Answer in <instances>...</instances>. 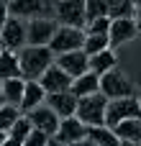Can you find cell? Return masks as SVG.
<instances>
[{"label": "cell", "instance_id": "1", "mask_svg": "<svg viewBox=\"0 0 141 146\" xmlns=\"http://www.w3.org/2000/svg\"><path fill=\"white\" fill-rule=\"evenodd\" d=\"M18 59H21V74L26 82H39L49 67H54L57 56L49 46H23L18 51Z\"/></svg>", "mask_w": 141, "mask_h": 146}, {"label": "cell", "instance_id": "2", "mask_svg": "<svg viewBox=\"0 0 141 146\" xmlns=\"http://www.w3.org/2000/svg\"><path fill=\"white\" fill-rule=\"evenodd\" d=\"M105 115H108V98L105 95H90V98H80L77 100V118L87 126V128H98L105 126Z\"/></svg>", "mask_w": 141, "mask_h": 146}, {"label": "cell", "instance_id": "3", "mask_svg": "<svg viewBox=\"0 0 141 146\" xmlns=\"http://www.w3.org/2000/svg\"><path fill=\"white\" fill-rule=\"evenodd\" d=\"M10 15L21 21H36V18H54L57 13V0H13L8 5Z\"/></svg>", "mask_w": 141, "mask_h": 146}, {"label": "cell", "instance_id": "4", "mask_svg": "<svg viewBox=\"0 0 141 146\" xmlns=\"http://www.w3.org/2000/svg\"><path fill=\"white\" fill-rule=\"evenodd\" d=\"M54 21H57L59 26H69V28H80V31H85V26H87L85 0H57Z\"/></svg>", "mask_w": 141, "mask_h": 146}, {"label": "cell", "instance_id": "5", "mask_svg": "<svg viewBox=\"0 0 141 146\" xmlns=\"http://www.w3.org/2000/svg\"><path fill=\"white\" fill-rule=\"evenodd\" d=\"M85 31L80 28H69V26H59L49 49L54 51V56H62V54H69V51H82L85 49Z\"/></svg>", "mask_w": 141, "mask_h": 146}, {"label": "cell", "instance_id": "6", "mask_svg": "<svg viewBox=\"0 0 141 146\" xmlns=\"http://www.w3.org/2000/svg\"><path fill=\"white\" fill-rule=\"evenodd\" d=\"M100 95H105L108 100L134 98V85H131V80L121 69H110L108 74L100 77Z\"/></svg>", "mask_w": 141, "mask_h": 146}, {"label": "cell", "instance_id": "7", "mask_svg": "<svg viewBox=\"0 0 141 146\" xmlns=\"http://www.w3.org/2000/svg\"><path fill=\"white\" fill-rule=\"evenodd\" d=\"M141 118V105L134 98H123V100H108V115H105V126L108 128H116L118 123L123 121H134Z\"/></svg>", "mask_w": 141, "mask_h": 146}, {"label": "cell", "instance_id": "8", "mask_svg": "<svg viewBox=\"0 0 141 146\" xmlns=\"http://www.w3.org/2000/svg\"><path fill=\"white\" fill-rule=\"evenodd\" d=\"M59 23L54 18H36L26 23V46H49Z\"/></svg>", "mask_w": 141, "mask_h": 146}, {"label": "cell", "instance_id": "9", "mask_svg": "<svg viewBox=\"0 0 141 146\" xmlns=\"http://www.w3.org/2000/svg\"><path fill=\"white\" fill-rule=\"evenodd\" d=\"M0 44H3V49L18 54L26 46V21L10 15L5 21V26H3V31H0Z\"/></svg>", "mask_w": 141, "mask_h": 146}, {"label": "cell", "instance_id": "10", "mask_svg": "<svg viewBox=\"0 0 141 146\" xmlns=\"http://www.w3.org/2000/svg\"><path fill=\"white\" fill-rule=\"evenodd\" d=\"M108 38H110V49H118V46H123V44L139 38L136 18H118V21H110Z\"/></svg>", "mask_w": 141, "mask_h": 146}, {"label": "cell", "instance_id": "11", "mask_svg": "<svg viewBox=\"0 0 141 146\" xmlns=\"http://www.w3.org/2000/svg\"><path fill=\"white\" fill-rule=\"evenodd\" d=\"M28 121H31V126L36 128V131H44L46 136H57V131H59V123H62V118L49 108V105H39L36 110H31L28 115H26Z\"/></svg>", "mask_w": 141, "mask_h": 146}, {"label": "cell", "instance_id": "12", "mask_svg": "<svg viewBox=\"0 0 141 146\" xmlns=\"http://www.w3.org/2000/svg\"><path fill=\"white\" fill-rule=\"evenodd\" d=\"M54 139H57L59 144H64V146H74V144H80V141L87 139V126H85L77 115L64 118V121L59 123V131H57Z\"/></svg>", "mask_w": 141, "mask_h": 146}, {"label": "cell", "instance_id": "13", "mask_svg": "<svg viewBox=\"0 0 141 146\" xmlns=\"http://www.w3.org/2000/svg\"><path fill=\"white\" fill-rule=\"evenodd\" d=\"M54 64H57L59 69H64L72 80H77V77H82V74L90 72V56H87L85 51H69V54H62V56H57Z\"/></svg>", "mask_w": 141, "mask_h": 146}, {"label": "cell", "instance_id": "14", "mask_svg": "<svg viewBox=\"0 0 141 146\" xmlns=\"http://www.w3.org/2000/svg\"><path fill=\"white\" fill-rule=\"evenodd\" d=\"M39 82H41V87L46 90V95H57V92H69L74 80H72L64 69H59V67L54 64V67L46 69V74H44Z\"/></svg>", "mask_w": 141, "mask_h": 146}, {"label": "cell", "instance_id": "15", "mask_svg": "<svg viewBox=\"0 0 141 146\" xmlns=\"http://www.w3.org/2000/svg\"><path fill=\"white\" fill-rule=\"evenodd\" d=\"M44 105H49L62 121L64 118H72V115H77V98L72 95V90L69 92H57V95H46V103Z\"/></svg>", "mask_w": 141, "mask_h": 146}, {"label": "cell", "instance_id": "16", "mask_svg": "<svg viewBox=\"0 0 141 146\" xmlns=\"http://www.w3.org/2000/svg\"><path fill=\"white\" fill-rule=\"evenodd\" d=\"M46 103V90L41 87V82H26V92H23V103H21V113L28 115L31 110H36L39 105Z\"/></svg>", "mask_w": 141, "mask_h": 146}, {"label": "cell", "instance_id": "17", "mask_svg": "<svg viewBox=\"0 0 141 146\" xmlns=\"http://www.w3.org/2000/svg\"><path fill=\"white\" fill-rule=\"evenodd\" d=\"M5 80H23L21 74V59L15 51H8V49H0V82Z\"/></svg>", "mask_w": 141, "mask_h": 146}, {"label": "cell", "instance_id": "18", "mask_svg": "<svg viewBox=\"0 0 141 146\" xmlns=\"http://www.w3.org/2000/svg\"><path fill=\"white\" fill-rule=\"evenodd\" d=\"M100 92V77L95 72H87L82 77H77L72 82V95L80 100V98H90V95H98Z\"/></svg>", "mask_w": 141, "mask_h": 146}, {"label": "cell", "instance_id": "19", "mask_svg": "<svg viewBox=\"0 0 141 146\" xmlns=\"http://www.w3.org/2000/svg\"><path fill=\"white\" fill-rule=\"evenodd\" d=\"M23 92H26V80H5V82H3V98H5V105L21 108V103H23Z\"/></svg>", "mask_w": 141, "mask_h": 146}, {"label": "cell", "instance_id": "20", "mask_svg": "<svg viewBox=\"0 0 141 146\" xmlns=\"http://www.w3.org/2000/svg\"><path fill=\"white\" fill-rule=\"evenodd\" d=\"M110 69H116V51L108 49V51H100L95 56H90V72H95L98 77L108 74Z\"/></svg>", "mask_w": 141, "mask_h": 146}, {"label": "cell", "instance_id": "21", "mask_svg": "<svg viewBox=\"0 0 141 146\" xmlns=\"http://www.w3.org/2000/svg\"><path fill=\"white\" fill-rule=\"evenodd\" d=\"M87 139L95 146H121V139L116 136L113 128L108 126H98V128H87Z\"/></svg>", "mask_w": 141, "mask_h": 146}, {"label": "cell", "instance_id": "22", "mask_svg": "<svg viewBox=\"0 0 141 146\" xmlns=\"http://www.w3.org/2000/svg\"><path fill=\"white\" fill-rule=\"evenodd\" d=\"M113 131H116V136H118L121 141H134V144H141V118L123 121V123H118Z\"/></svg>", "mask_w": 141, "mask_h": 146}, {"label": "cell", "instance_id": "23", "mask_svg": "<svg viewBox=\"0 0 141 146\" xmlns=\"http://www.w3.org/2000/svg\"><path fill=\"white\" fill-rule=\"evenodd\" d=\"M108 18L118 21V18H136V8L131 0H108Z\"/></svg>", "mask_w": 141, "mask_h": 146}, {"label": "cell", "instance_id": "24", "mask_svg": "<svg viewBox=\"0 0 141 146\" xmlns=\"http://www.w3.org/2000/svg\"><path fill=\"white\" fill-rule=\"evenodd\" d=\"M87 36V33H85ZM110 49V38L108 36H87L85 38V54L87 56H95V54H100V51H108Z\"/></svg>", "mask_w": 141, "mask_h": 146}, {"label": "cell", "instance_id": "25", "mask_svg": "<svg viewBox=\"0 0 141 146\" xmlns=\"http://www.w3.org/2000/svg\"><path fill=\"white\" fill-rule=\"evenodd\" d=\"M31 131H33V126H31V121L26 118V115H21L15 123H13V128L8 131V139H15V141H21V144H26V139L31 136Z\"/></svg>", "mask_w": 141, "mask_h": 146}, {"label": "cell", "instance_id": "26", "mask_svg": "<svg viewBox=\"0 0 141 146\" xmlns=\"http://www.w3.org/2000/svg\"><path fill=\"white\" fill-rule=\"evenodd\" d=\"M85 13H87V23L98 18H108V0H85Z\"/></svg>", "mask_w": 141, "mask_h": 146}, {"label": "cell", "instance_id": "27", "mask_svg": "<svg viewBox=\"0 0 141 146\" xmlns=\"http://www.w3.org/2000/svg\"><path fill=\"white\" fill-rule=\"evenodd\" d=\"M21 115H23V113H21V108L3 105V108H0V131H3V133H8V131L13 128V123H15Z\"/></svg>", "mask_w": 141, "mask_h": 146}, {"label": "cell", "instance_id": "28", "mask_svg": "<svg viewBox=\"0 0 141 146\" xmlns=\"http://www.w3.org/2000/svg\"><path fill=\"white\" fill-rule=\"evenodd\" d=\"M108 31H110V18H98V21H90L85 26L87 36H108Z\"/></svg>", "mask_w": 141, "mask_h": 146}, {"label": "cell", "instance_id": "29", "mask_svg": "<svg viewBox=\"0 0 141 146\" xmlns=\"http://www.w3.org/2000/svg\"><path fill=\"white\" fill-rule=\"evenodd\" d=\"M49 141H51V136H46L44 131H36V128H33L31 136L26 139V144H23V146H46Z\"/></svg>", "mask_w": 141, "mask_h": 146}, {"label": "cell", "instance_id": "30", "mask_svg": "<svg viewBox=\"0 0 141 146\" xmlns=\"http://www.w3.org/2000/svg\"><path fill=\"white\" fill-rule=\"evenodd\" d=\"M10 18V10H8V3L5 0H0V31H3V26H5V21Z\"/></svg>", "mask_w": 141, "mask_h": 146}, {"label": "cell", "instance_id": "31", "mask_svg": "<svg viewBox=\"0 0 141 146\" xmlns=\"http://www.w3.org/2000/svg\"><path fill=\"white\" fill-rule=\"evenodd\" d=\"M3 146H23V144H21V141H15V139H8V136H5Z\"/></svg>", "mask_w": 141, "mask_h": 146}, {"label": "cell", "instance_id": "32", "mask_svg": "<svg viewBox=\"0 0 141 146\" xmlns=\"http://www.w3.org/2000/svg\"><path fill=\"white\" fill-rule=\"evenodd\" d=\"M74 146H95V144H92L90 139H85V141H80V144H74Z\"/></svg>", "mask_w": 141, "mask_h": 146}, {"label": "cell", "instance_id": "33", "mask_svg": "<svg viewBox=\"0 0 141 146\" xmlns=\"http://www.w3.org/2000/svg\"><path fill=\"white\" fill-rule=\"evenodd\" d=\"M5 105V98H3V82H0V108Z\"/></svg>", "mask_w": 141, "mask_h": 146}, {"label": "cell", "instance_id": "34", "mask_svg": "<svg viewBox=\"0 0 141 146\" xmlns=\"http://www.w3.org/2000/svg\"><path fill=\"white\" fill-rule=\"evenodd\" d=\"M136 28H139V41H141V15L136 18Z\"/></svg>", "mask_w": 141, "mask_h": 146}, {"label": "cell", "instance_id": "35", "mask_svg": "<svg viewBox=\"0 0 141 146\" xmlns=\"http://www.w3.org/2000/svg\"><path fill=\"white\" fill-rule=\"evenodd\" d=\"M46 146H64V144H59L57 139H51V141H49V144H46Z\"/></svg>", "mask_w": 141, "mask_h": 146}, {"label": "cell", "instance_id": "36", "mask_svg": "<svg viewBox=\"0 0 141 146\" xmlns=\"http://www.w3.org/2000/svg\"><path fill=\"white\" fill-rule=\"evenodd\" d=\"M121 146H141V144H134V141H121Z\"/></svg>", "mask_w": 141, "mask_h": 146}, {"label": "cell", "instance_id": "37", "mask_svg": "<svg viewBox=\"0 0 141 146\" xmlns=\"http://www.w3.org/2000/svg\"><path fill=\"white\" fill-rule=\"evenodd\" d=\"M131 3H134V8H136V10H141V0H131Z\"/></svg>", "mask_w": 141, "mask_h": 146}, {"label": "cell", "instance_id": "38", "mask_svg": "<svg viewBox=\"0 0 141 146\" xmlns=\"http://www.w3.org/2000/svg\"><path fill=\"white\" fill-rule=\"evenodd\" d=\"M5 136H8V133H3V131H0V146H3V141H5Z\"/></svg>", "mask_w": 141, "mask_h": 146}, {"label": "cell", "instance_id": "39", "mask_svg": "<svg viewBox=\"0 0 141 146\" xmlns=\"http://www.w3.org/2000/svg\"><path fill=\"white\" fill-rule=\"evenodd\" d=\"M136 100H139V105H141V92H139V95H136Z\"/></svg>", "mask_w": 141, "mask_h": 146}, {"label": "cell", "instance_id": "40", "mask_svg": "<svg viewBox=\"0 0 141 146\" xmlns=\"http://www.w3.org/2000/svg\"><path fill=\"white\" fill-rule=\"evenodd\" d=\"M5 3H8V5H10V3H13V0H5Z\"/></svg>", "mask_w": 141, "mask_h": 146}, {"label": "cell", "instance_id": "41", "mask_svg": "<svg viewBox=\"0 0 141 146\" xmlns=\"http://www.w3.org/2000/svg\"><path fill=\"white\" fill-rule=\"evenodd\" d=\"M0 49H3V44H0Z\"/></svg>", "mask_w": 141, "mask_h": 146}]
</instances>
